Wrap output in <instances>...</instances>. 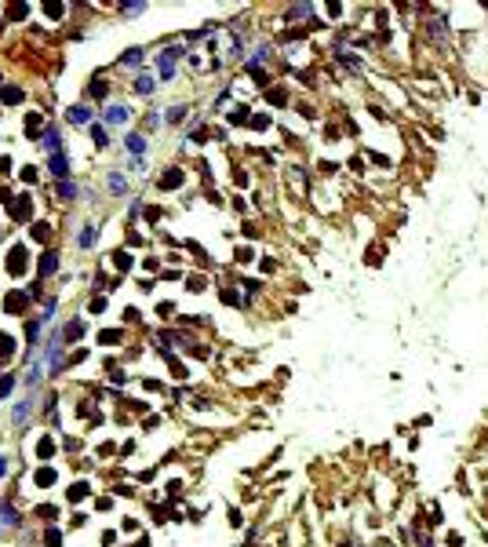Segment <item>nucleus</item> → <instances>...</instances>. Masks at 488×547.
Returning a JSON list of instances; mask_svg holds the SVG:
<instances>
[{"label": "nucleus", "mask_w": 488, "mask_h": 547, "mask_svg": "<svg viewBox=\"0 0 488 547\" xmlns=\"http://www.w3.org/2000/svg\"><path fill=\"white\" fill-rule=\"evenodd\" d=\"M179 55H182V48H168V51H161V59H157V70H161L164 80L175 77V59H179Z\"/></svg>", "instance_id": "nucleus-1"}, {"label": "nucleus", "mask_w": 488, "mask_h": 547, "mask_svg": "<svg viewBox=\"0 0 488 547\" xmlns=\"http://www.w3.org/2000/svg\"><path fill=\"white\" fill-rule=\"evenodd\" d=\"M26 303H30V292H11V295L4 299V307H7V314H22Z\"/></svg>", "instance_id": "nucleus-2"}, {"label": "nucleus", "mask_w": 488, "mask_h": 547, "mask_svg": "<svg viewBox=\"0 0 488 547\" xmlns=\"http://www.w3.org/2000/svg\"><path fill=\"white\" fill-rule=\"evenodd\" d=\"M7 270H11V274H22L26 270V252H22V248H11V255H7Z\"/></svg>", "instance_id": "nucleus-3"}, {"label": "nucleus", "mask_w": 488, "mask_h": 547, "mask_svg": "<svg viewBox=\"0 0 488 547\" xmlns=\"http://www.w3.org/2000/svg\"><path fill=\"white\" fill-rule=\"evenodd\" d=\"M66 120H73V124H88V120H91V109H88V106H73V109H66Z\"/></svg>", "instance_id": "nucleus-4"}, {"label": "nucleus", "mask_w": 488, "mask_h": 547, "mask_svg": "<svg viewBox=\"0 0 488 547\" xmlns=\"http://www.w3.org/2000/svg\"><path fill=\"white\" fill-rule=\"evenodd\" d=\"M106 120L109 124H128V106H106Z\"/></svg>", "instance_id": "nucleus-5"}, {"label": "nucleus", "mask_w": 488, "mask_h": 547, "mask_svg": "<svg viewBox=\"0 0 488 547\" xmlns=\"http://www.w3.org/2000/svg\"><path fill=\"white\" fill-rule=\"evenodd\" d=\"M48 168H51V172H55V175H59V179H62V175L70 172V161H66V153H51Z\"/></svg>", "instance_id": "nucleus-6"}, {"label": "nucleus", "mask_w": 488, "mask_h": 547, "mask_svg": "<svg viewBox=\"0 0 488 547\" xmlns=\"http://www.w3.org/2000/svg\"><path fill=\"white\" fill-rule=\"evenodd\" d=\"M40 146H44V150H51V153H59V132H55V128H48V132H44V139H40Z\"/></svg>", "instance_id": "nucleus-7"}, {"label": "nucleus", "mask_w": 488, "mask_h": 547, "mask_svg": "<svg viewBox=\"0 0 488 547\" xmlns=\"http://www.w3.org/2000/svg\"><path fill=\"white\" fill-rule=\"evenodd\" d=\"M30 208H33V201H30V197H18L11 212H15V219H30Z\"/></svg>", "instance_id": "nucleus-8"}, {"label": "nucleus", "mask_w": 488, "mask_h": 547, "mask_svg": "<svg viewBox=\"0 0 488 547\" xmlns=\"http://www.w3.org/2000/svg\"><path fill=\"white\" fill-rule=\"evenodd\" d=\"M59 270V259H55V252H44V259H40V274H55Z\"/></svg>", "instance_id": "nucleus-9"}, {"label": "nucleus", "mask_w": 488, "mask_h": 547, "mask_svg": "<svg viewBox=\"0 0 488 547\" xmlns=\"http://www.w3.org/2000/svg\"><path fill=\"white\" fill-rule=\"evenodd\" d=\"M0 522H4V525H18V514H15V507H11V504H4V507H0Z\"/></svg>", "instance_id": "nucleus-10"}, {"label": "nucleus", "mask_w": 488, "mask_h": 547, "mask_svg": "<svg viewBox=\"0 0 488 547\" xmlns=\"http://www.w3.org/2000/svg\"><path fill=\"white\" fill-rule=\"evenodd\" d=\"M91 139H95V146H99V150L109 143V135H106V128H102V124H91Z\"/></svg>", "instance_id": "nucleus-11"}, {"label": "nucleus", "mask_w": 488, "mask_h": 547, "mask_svg": "<svg viewBox=\"0 0 488 547\" xmlns=\"http://www.w3.org/2000/svg\"><path fill=\"white\" fill-rule=\"evenodd\" d=\"M128 150L131 153H142L146 150V135H128Z\"/></svg>", "instance_id": "nucleus-12"}, {"label": "nucleus", "mask_w": 488, "mask_h": 547, "mask_svg": "<svg viewBox=\"0 0 488 547\" xmlns=\"http://www.w3.org/2000/svg\"><path fill=\"white\" fill-rule=\"evenodd\" d=\"M179 182H182V172H168L164 179H161V186H164V190H175Z\"/></svg>", "instance_id": "nucleus-13"}, {"label": "nucleus", "mask_w": 488, "mask_h": 547, "mask_svg": "<svg viewBox=\"0 0 488 547\" xmlns=\"http://www.w3.org/2000/svg\"><path fill=\"white\" fill-rule=\"evenodd\" d=\"M33 478H36V485H55V471H51V467H44V471H36V474H33Z\"/></svg>", "instance_id": "nucleus-14"}, {"label": "nucleus", "mask_w": 488, "mask_h": 547, "mask_svg": "<svg viewBox=\"0 0 488 547\" xmlns=\"http://www.w3.org/2000/svg\"><path fill=\"white\" fill-rule=\"evenodd\" d=\"M135 91H139V95H149V91H153V77H146V73H142V77L135 80Z\"/></svg>", "instance_id": "nucleus-15"}, {"label": "nucleus", "mask_w": 488, "mask_h": 547, "mask_svg": "<svg viewBox=\"0 0 488 547\" xmlns=\"http://www.w3.org/2000/svg\"><path fill=\"white\" fill-rule=\"evenodd\" d=\"M59 197L62 201H73V197H77V186H73V182H59Z\"/></svg>", "instance_id": "nucleus-16"}, {"label": "nucleus", "mask_w": 488, "mask_h": 547, "mask_svg": "<svg viewBox=\"0 0 488 547\" xmlns=\"http://www.w3.org/2000/svg\"><path fill=\"white\" fill-rule=\"evenodd\" d=\"M36 128H40V117H36V113H30V117H26V135H30V139H36Z\"/></svg>", "instance_id": "nucleus-17"}, {"label": "nucleus", "mask_w": 488, "mask_h": 547, "mask_svg": "<svg viewBox=\"0 0 488 547\" xmlns=\"http://www.w3.org/2000/svg\"><path fill=\"white\" fill-rule=\"evenodd\" d=\"M120 62H124V66H139V62H142V51H124Z\"/></svg>", "instance_id": "nucleus-18"}, {"label": "nucleus", "mask_w": 488, "mask_h": 547, "mask_svg": "<svg viewBox=\"0 0 488 547\" xmlns=\"http://www.w3.org/2000/svg\"><path fill=\"white\" fill-rule=\"evenodd\" d=\"M7 354H15V339L0 336V358H7Z\"/></svg>", "instance_id": "nucleus-19"}, {"label": "nucleus", "mask_w": 488, "mask_h": 547, "mask_svg": "<svg viewBox=\"0 0 488 547\" xmlns=\"http://www.w3.org/2000/svg\"><path fill=\"white\" fill-rule=\"evenodd\" d=\"M109 190H117V193L124 190V175H109Z\"/></svg>", "instance_id": "nucleus-20"}, {"label": "nucleus", "mask_w": 488, "mask_h": 547, "mask_svg": "<svg viewBox=\"0 0 488 547\" xmlns=\"http://www.w3.org/2000/svg\"><path fill=\"white\" fill-rule=\"evenodd\" d=\"M18 99H22V91H18V88H7V91H4V103H18Z\"/></svg>", "instance_id": "nucleus-21"}, {"label": "nucleus", "mask_w": 488, "mask_h": 547, "mask_svg": "<svg viewBox=\"0 0 488 547\" xmlns=\"http://www.w3.org/2000/svg\"><path fill=\"white\" fill-rule=\"evenodd\" d=\"M11 387H15V379H11V376H7V379H0V398H4V394H11Z\"/></svg>", "instance_id": "nucleus-22"}, {"label": "nucleus", "mask_w": 488, "mask_h": 547, "mask_svg": "<svg viewBox=\"0 0 488 547\" xmlns=\"http://www.w3.org/2000/svg\"><path fill=\"white\" fill-rule=\"evenodd\" d=\"M62 544V536H59V529H48V547H59Z\"/></svg>", "instance_id": "nucleus-23"}, {"label": "nucleus", "mask_w": 488, "mask_h": 547, "mask_svg": "<svg viewBox=\"0 0 488 547\" xmlns=\"http://www.w3.org/2000/svg\"><path fill=\"white\" fill-rule=\"evenodd\" d=\"M80 496H88V485H73V493H70V500H80Z\"/></svg>", "instance_id": "nucleus-24"}, {"label": "nucleus", "mask_w": 488, "mask_h": 547, "mask_svg": "<svg viewBox=\"0 0 488 547\" xmlns=\"http://www.w3.org/2000/svg\"><path fill=\"white\" fill-rule=\"evenodd\" d=\"M33 237H36V241L48 237V226H44V222H36V226H33Z\"/></svg>", "instance_id": "nucleus-25"}, {"label": "nucleus", "mask_w": 488, "mask_h": 547, "mask_svg": "<svg viewBox=\"0 0 488 547\" xmlns=\"http://www.w3.org/2000/svg\"><path fill=\"white\" fill-rule=\"evenodd\" d=\"M26 412H30V401H22V405L15 409V420H26Z\"/></svg>", "instance_id": "nucleus-26"}, {"label": "nucleus", "mask_w": 488, "mask_h": 547, "mask_svg": "<svg viewBox=\"0 0 488 547\" xmlns=\"http://www.w3.org/2000/svg\"><path fill=\"white\" fill-rule=\"evenodd\" d=\"M99 339H102V343H117V339H120V332H102Z\"/></svg>", "instance_id": "nucleus-27"}, {"label": "nucleus", "mask_w": 488, "mask_h": 547, "mask_svg": "<svg viewBox=\"0 0 488 547\" xmlns=\"http://www.w3.org/2000/svg\"><path fill=\"white\" fill-rule=\"evenodd\" d=\"M44 11H48L51 18H59V15H62V4H48V7H44Z\"/></svg>", "instance_id": "nucleus-28"}, {"label": "nucleus", "mask_w": 488, "mask_h": 547, "mask_svg": "<svg viewBox=\"0 0 488 547\" xmlns=\"http://www.w3.org/2000/svg\"><path fill=\"white\" fill-rule=\"evenodd\" d=\"M182 113H186L182 106H172V113H168V120H182Z\"/></svg>", "instance_id": "nucleus-29"}, {"label": "nucleus", "mask_w": 488, "mask_h": 547, "mask_svg": "<svg viewBox=\"0 0 488 547\" xmlns=\"http://www.w3.org/2000/svg\"><path fill=\"white\" fill-rule=\"evenodd\" d=\"M4 471H7V463H4V456H0V478H4Z\"/></svg>", "instance_id": "nucleus-30"}]
</instances>
